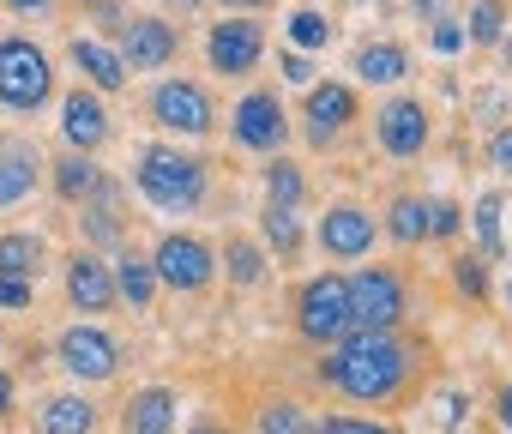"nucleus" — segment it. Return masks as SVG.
Masks as SVG:
<instances>
[{"mask_svg": "<svg viewBox=\"0 0 512 434\" xmlns=\"http://www.w3.org/2000/svg\"><path fill=\"white\" fill-rule=\"evenodd\" d=\"M133 187L151 211L163 217H187L205 205V187H211V163L181 151V145H145L139 151V169H133Z\"/></svg>", "mask_w": 512, "mask_h": 434, "instance_id": "2", "label": "nucleus"}, {"mask_svg": "<svg viewBox=\"0 0 512 434\" xmlns=\"http://www.w3.org/2000/svg\"><path fill=\"white\" fill-rule=\"evenodd\" d=\"M175 386H145L127 398V434H175Z\"/></svg>", "mask_w": 512, "mask_h": 434, "instance_id": "24", "label": "nucleus"}, {"mask_svg": "<svg viewBox=\"0 0 512 434\" xmlns=\"http://www.w3.org/2000/svg\"><path fill=\"white\" fill-rule=\"evenodd\" d=\"M464 230V211L452 199H428V242H452Z\"/></svg>", "mask_w": 512, "mask_h": 434, "instance_id": "34", "label": "nucleus"}, {"mask_svg": "<svg viewBox=\"0 0 512 434\" xmlns=\"http://www.w3.org/2000/svg\"><path fill=\"white\" fill-rule=\"evenodd\" d=\"M416 374V350L398 332H350L320 356V380L350 404H392Z\"/></svg>", "mask_w": 512, "mask_h": 434, "instance_id": "1", "label": "nucleus"}, {"mask_svg": "<svg viewBox=\"0 0 512 434\" xmlns=\"http://www.w3.org/2000/svg\"><path fill=\"white\" fill-rule=\"evenodd\" d=\"M151 121L169 133V139H205L217 127V103L199 79H163L151 91Z\"/></svg>", "mask_w": 512, "mask_h": 434, "instance_id": "8", "label": "nucleus"}, {"mask_svg": "<svg viewBox=\"0 0 512 434\" xmlns=\"http://www.w3.org/2000/svg\"><path fill=\"white\" fill-rule=\"evenodd\" d=\"M0 344H7V326H0Z\"/></svg>", "mask_w": 512, "mask_h": 434, "instance_id": "50", "label": "nucleus"}, {"mask_svg": "<svg viewBox=\"0 0 512 434\" xmlns=\"http://www.w3.org/2000/svg\"><path fill=\"white\" fill-rule=\"evenodd\" d=\"M169 13H193V7H205V0H163Z\"/></svg>", "mask_w": 512, "mask_h": 434, "instance_id": "48", "label": "nucleus"}, {"mask_svg": "<svg viewBox=\"0 0 512 434\" xmlns=\"http://www.w3.org/2000/svg\"><path fill=\"white\" fill-rule=\"evenodd\" d=\"M266 205H284V211H302L308 205V175L296 157H266Z\"/></svg>", "mask_w": 512, "mask_h": 434, "instance_id": "29", "label": "nucleus"}, {"mask_svg": "<svg viewBox=\"0 0 512 434\" xmlns=\"http://www.w3.org/2000/svg\"><path fill=\"white\" fill-rule=\"evenodd\" d=\"M205 61H211V73H223V79L260 73V61H266V25H260V19H241V13H223V19L205 31Z\"/></svg>", "mask_w": 512, "mask_h": 434, "instance_id": "10", "label": "nucleus"}, {"mask_svg": "<svg viewBox=\"0 0 512 434\" xmlns=\"http://www.w3.org/2000/svg\"><path fill=\"white\" fill-rule=\"evenodd\" d=\"M109 272H115V296L133 308V314H151V302H157V272H151V260L145 254H133V248H121L115 260H109Z\"/></svg>", "mask_w": 512, "mask_h": 434, "instance_id": "21", "label": "nucleus"}, {"mask_svg": "<svg viewBox=\"0 0 512 434\" xmlns=\"http://www.w3.org/2000/svg\"><path fill=\"white\" fill-rule=\"evenodd\" d=\"M284 37H290V49H296V55H326V49H332V37H338V25H332L320 7H296V13H290V25H284Z\"/></svg>", "mask_w": 512, "mask_h": 434, "instance_id": "30", "label": "nucleus"}, {"mask_svg": "<svg viewBox=\"0 0 512 434\" xmlns=\"http://www.w3.org/2000/svg\"><path fill=\"white\" fill-rule=\"evenodd\" d=\"M290 109H284V97L272 91V85H253V91H241V103L229 109V139L241 145V151H253V157H284V145H290Z\"/></svg>", "mask_w": 512, "mask_h": 434, "instance_id": "6", "label": "nucleus"}, {"mask_svg": "<svg viewBox=\"0 0 512 434\" xmlns=\"http://www.w3.org/2000/svg\"><path fill=\"white\" fill-rule=\"evenodd\" d=\"M356 121H362L356 85H338V79L308 85V97H302V133H308V145H314V151H338V145H344V133H350Z\"/></svg>", "mask_w": 512, "mask_h": 434, "instance_id": "9", "label": "nucleus"}, {"mask_svg": "<svg viewBox=\"0 0 512 434\" xmlns=\"http://www.w3.org/2000/svg\"><path fill=\"white\" fill-rule=\"evenodd\" d=\"M7 416H13V374L0 368V422H7Z\"/></svg>", "mask_w": 512, "mask_h": 434, "instance_id": "43", "label": "nucleus"}, {"mask_svg": "<svg viewBox=\"0 0 512 434\" xmlns=\"http://www.w3.org/2000/svg\"><path fill=\"white\" fill-rule=\"evenodd\" d=\"M61 284H67V302H73L79 314H109V308L121 302V296H115V272H109V260H103L97 248H73Z\"/></svg>", "mask_w": 512, "mask_h": 434, "instance_id": "16", "label": "nucleus"}, {"mask_svg": "<svg viewBox=\"0 0 512 434\" xmlns=\"http://www.w3.org/2000/svg\"><path fill=\"white\" fill-rule=\"evenodd\" d=\"M302 242H308V230H302V211L266 205V217H260V248H266L272 260H296V254H302Z\"/></svg>", "mask_w": 512, "mask_h": 434, "instance_id": "26", "label": "nucleus"}, {"mask_svg": "<svg viewBox=\"0 0 512 434\" xmlns=\"http://www.w3.org/2000/svg\"><path fill=\"white\" fill-rule=\"evenodd\" d=\"M482 157H488V169H494V175H506V181H512V127H494V133H488V145H482Z\"/></svg>", "mask_w": 512, "mask_h": 434, "instance_id": "36", "label": "nucleus"}, {"mask_svg": "<svg viewBox=\"0 0 512 434\" xmlns=\"http://www.w3.org/2000/svg\"><path fill=\"white\" fill-rule=\"evenodd\" d=\"M115 55L127 67V79L133 73H163L181 55V25H169L163 13H133L127 31H121V43H115Z\"/></svg>", "mask_w": 512, "mask_h": 434, "instance_id": "13", "label": "nucleus"}, {"mask_svg": "<svg viewBox=\"0 0 512 434\" xmlns=\"http://www.w3.org/2000/svg\"><path fill=\"white\" fill-rule=\"evenodd\" d=\"M356 7H362V0H356Z\"/></svg>", "mask_w": 512, "mask_h": 434, "instance_id": "51", "label": "nucleus"}, {"mask_svg": "<svg viewBox=\"0 0 512 434\" xmlns=\"http://www.w3.org/2000/svg\"><path fill=\"white\" fill-rule=\"evenodd\" d=\"M296 332L314 350H332L350 338V278L344 272H314L296 290Z\"/></svg>", "mask_w": 512, "mask_h": 434, "instance_id": "4", "label": "nucleus"}, {"mask_svg": "<svg viewBox=\"0 0 512 434\" xmlns=\"http://www.w3.org/2000/svg\"><path fill=\"white\" fill-rule=\"evenodd\" d=\"M374 242H380V217H374L368 205L338 199V205L320 211V254H326V260H344V266H350V260H368Z\"/></svg>", "mask_w": 512, "mask_h": 434, "instance_id": "14", "label": "nucleus"}, {"mask_svg": "<svg viewBox=\"0 0 512 434\" xmlns=\"http://www.w3.org/2000/svg\"><path fill=\"white\" fill-rule=\"evenodd\" d=\"M350 73H356L362 85H404V79H410V49L392 43V37H374V43L356 49Z\"/></svg>", "mask_w": 512, "mask_h": 434, "instance_id": "19", "label": "nucleus"}, {"mask_svg": "<svg viewBox=\"0 0 512 434\" xmlns=\"http://www.w3.org/2000/svg\"><path fill=\"white\" fill-rule=\"evenodd\" d=\"M506 314H512V278H506Z\"/></svg>", "mask_w": 512, "mask_h": 434, "instance_id": "49", "label": "nucleus"}, {"mask_svg": "<svg viewBox=\"0 0 512 434\" xmlns=\"http://www.w3.org/2000/svg\"><path fill=\"white\" fill-rule=\"evenodd\" d=\"M500 73H506V79H512V31H506V37H500Z\"/></svg>", "mask_w": 512, "mask_h": 434, "instance_id": "45", "label": "nucleus"}, {"mask_svg": "<svg viewBox=\"0 0 512 434\" xmlns=\"http://www.w3.org/2000/svg\"><path fill=\"white\" fill-rule=\"evenodd\" d=\"M217 7H223V13H241V19H253L260 7H272V0H217Z\"/></svg>", "mask_w": 512, "mask_h": 434, "instance_id": "42", "label": "nucleus"}, {"mask_svg": "<svg viewBox=\"0 0 512 434\" xmlns=\"http://www.w3.org/2000/svg\"><path fill=\"white\" fill-rule=\"evenodd\" d=\"M43 260H49V242L37 230H7V236H0V272H7V278H31L37 284Z\"/></svg>", "mask_w": 512, "mask_h": 434, "instance_id": "27", "label": "nucleus"}, {"mask_svg": "<svg viewBox=\"0 0 512 434\" xmlns=\"http://www.w3.org/2000/svg\"><path fill=\"white\" fill-rule=\"evenodd\" d=\"M452 290L464 302H488V260L482 254H458L452 260Z\"/></svg>", "mask_w": 512, "mask_h": 434, "instance_id": "33", "label": "nucleus"}, {"mask_svg": "<svg viewBox=\"0 0 512 434\" xmlns=\"http://www.w3.org/2000/svg\"><path fill=\"white\" fill-rule=\"evenodd\" d=\"M410 320V284L392 266L350 272V332H398Z\"/></svg>", "mask_w": 512, "mask_h": 434, "instance_id": "5", "label": "nucleus"}, {"mask_svg": "<svg viewBox=\"0 0 512 434\" xmlns=\"http://www.w3.org/2000/svg\"><path fill=\"white\" fill-rule=\"evenodd\" d=\"M260 434H320V422H314L302 404H290V398H272V404L260 410Z\"/></svg>", "mask_w": 512, "mask_h": 434, "instance_id": "32", "label": "nucleus"}, {"mask_svg": "<svg viewBox=\"0 0 512 434\" xmlns=\"http://www.w3.org/2000/svg\"><path fill=\"white\" fill-rule=\"evenodd\" d=\"M278 67H284V79H290V85H302V91L314 85V55H296V49H284V55H278Z\"/></svg>", "mask_w": 512, "mask_h": 434, "instance_id": "39", "label": "nucleus"}, {"mask_svg": "<svg viewBox=\"0 0 512 434\" xmlns=\"http://www.w3.org/2000/svg\"><path fill=\"white\" fill-rule=\"evenodd\" d=\"M49 181H55V193L67 199V205H91L97 199V187H103V163L97 157H79V151H61L55 163H49Z\"/></svg>", "mask_w": 512, "mask_h": 434, "instance_id": "20", "label": "nucleus"}, {"mask_svg": "<svg viewBox=\"0 0 512 434\" xmlns=\"http://www.w3.org/2000/svg\"><path fill=\"white\" fill-rule=\"evenodd\" d=\"M145 260H151L157 284H163V290H175V296H199V290L217 278V248H211L205 236H187V230L157 236V248H151Z\"/></svg>", "mask_w": 512, "mask_h": 434, "instance_id": "7", "label": "nucleus"}, {"mask_svg": "<svg viewBox=\"0 0 512 434\" xmlns=\"http://www.w3.org/2000/svg\"><path fill=\"white\" fill-rule=\"evenodd\" d=\"M494 416H500V428H506V434H512V380H506V386H500V398H494Z\"/></svg>", "mask_w": 512, "mask_h": 434, "instance_id": "41", "label": "nucleus"}, {"mask_svg": "<svg viewBox=\"0 0 512 434\" xmlns=\"http://www.w3.org/2000/svg\"><path fill=\"white\" fill-rule=\"evenodd\" d=\"M506 31H512L506 0H470V19H464V43L470 49H500Z\"/></svg>", "mask_w": 512, "mask_h": 434, "instance_id": "31", "label": "nucleus"}, {"mask_svg": "<svg viewBox=\"0 0 512 434\" xmlns=\"http://www.w3.org/2000/svg\"><path fill=\"white\" fill-rule=\"evenodd\" d=\"M109 109H103V97L91 91V85H73L67 97H61V139H67V151H79V157H97L103 145H109Z\"/></svg>", "mask_w": 512, "mask_h": 434, "instance_id": "15", "label": "nucleus"}, {"mask_svg": "<svg viewBox=\"0 0 512 434\" xmlns=\"http://www.w3.org/2000/svg\"><path fill=\"white\" fill-rule=\"evenodd\" d=\"M217 266H223V278H229L235 290H260V284H266V272H272V254L253 242V236H223Z\"/></svg>", "mask_w": 512, "mask_h": 434, "instance_id": "22", "label": "nucleus"}, {"mask_svg": "<svg viewBox=\"0 0 512 434\" xmlns=\"http://www.w3.org/2000/svg\"><path fill=\"white\" fill-rule=\"evenodd\" d=\"M386 236H392L398 248H422V242H428V199H422V193H398V199L386 205Z\"/></svg>", "mask_w": 512, "mask_h": 434, "instance_id": "28", "label": "nucleus"}, {"mask_svg": "<svg viewBox=\"0 0 512 434\" xmlns=\"http://www.w3.org/2000/svg\"><path fill=\"white\" fill-rule=\"evenodd\" d=\"M73 7H79V13H91V19H97V13H103V7H115V0H73Z\"/></svg>", "mask_w": 512, "mask_h": 434, "instance_id": "46", "label": "nucleus"}, {"mask_svg": "<svg viewBox=\"0 0 512 434\" xmlns=\"http://www.w3.org/2000/svg\"><path fill=\"white\" fill-rule=\"evenodd\" d=\"M506 193L500 187H488L476 205H470V230H476V248H482V260H506Z\"/></svg>", "mask_w": 512, "mask_h": 434, "instance_id": "25", "label": "nucleus"}, {"mask_svg": "<svg viewBox=\"0 0 512 434\" xmlns=\"http://www.w3.org/2000/svg\"><path fill=\"white\" fill-rule=\"evenodd\" d=\"M374 145L392 157V163H416L428 145H434V115L422 97H392L374 109Z\"/></svg>", "mask_w": 512, "mask_h": 434, "instance_id": "11", "label": "nucleus"}, {"mask_svg": "<svg viewBox=\"0 0 512 434\" xmlns=\"http://www.w3.org/2000/svg\"><path fill=\"white\" fill-rule=\"evenodd\" d=\"M428 43H434V55H464V25H458V19L446 13V19H434Z\"/></svg>", "mask_w": 512, "mask_h": 434, "instance_id": "37", "label": "nucleus"}, {"mask_svg": "<svg viewBox=\"0 0 512 434\" xmlns=\"http://www.w3.org/2000/svg\"><path fill=\"white\" fill-rule=\"evenodd\" d=\"M320 434H398V428H392V422H374V416H344V410H338V416L320 422Z\"/></svg>", "mask_w": 512, "mask_h": 434, "instance_id": "35", "label": "nucleus"}, {"mask_svg": "<svg viewBox=\"0 0 512 434\" xmlns=\"http://www.w3.org/2000/svg\"><path fill=\"white\" fill-rule=\"evenodd\" d=\"M55 0H7V13H49Z\"/></svg>", "mask_w": 512, "mask_h": 434, "instance_id": "44", "label": "nucleus"}, {"mask_svg": "<svg viewBox=\"0 0 512 434\" xmlns=\"http://www.w3.org/2000/svg\"><path fill=\"white\" fill-rule=\"evenodd\" d=\"M187 434H229V422H193Z\"/></svg>", "mask_w": 512, "mask_h": 434, "instance_id": "47", "label": "nucleus"}, {"mask_svg": "<svg viewBox=\"0 0 512 434\" xmlns=\"http://www.w3.org/2000/svg\"><path fill=\"white\" fill-rule=\"evenodd\" d=\"M43 157L31 139H0V205H25L43 181Z\"/></svg>", "mask_w": 512, "mask_h": 434, "instance_id": "18", "label": "nucleus"}, {"mask_svg": "<svg viewBox=\"0 0 512 434\" xmlns=\"http://www.w3.org/2000/svg\"><path fill=\"white\" fill-rule=\"evenodd\" d=\"M55 103V61L31 37H0V109L37 115Z\"/></svg>", "mask_w": 512, "mask_h": 434, "instance_id": "3", "label": "nucleus"}, {"mask_svg": "<svg viewBox=\"0 0 512 434\" xmlns=\"http://www.w3.org/2000/svg\"><path fill=\"white\" fill-rule=\"evenodd\" d=\"M55 362L73 374V380H115V368H121V344H115V332H103L97 320H73L61 338H55Z\"/></svg>", "mask_w": 512, "mask_h": 434, "instance_id": "12", "label": "nucleus"}, {"mask_svg": "<svg viewBox=\"0 0 512 434\" xmlns=\"http://www.w3.org/2000/svg\"><path fill=\"white\" fill-rule=\"evenodd\" d=\"M97 404L91 398H79V392H55V398H43V410H37V428L43 434H97Z\"/></svg>", "mask_w": 512, "mask_h": 434, "instance_id": "23", "label": "nucleus"}, {"mask_svg": "<svg viewBox=\"0 0 512 434\" xmlns=\"http://www.w3.org/2000/svg\"><path fill=\"white\" fill-rule=\"evenodd\" d=\"M67 61L79 67V79L103 97V91H127V67H121V55H115V43H103V37H67Z\"/></svg>", "mask_w": 512, "mask_h": 434, "instance_id": "17", "label": "nucleus"}, {"mask_svg": "<svg viewBox=\"0 0 512 434\" xmlns=\"http://www.w3.org/2000/svg\"><path fill=\"white\" fill-rule=\"evenodd\" d=\"M464 416H470V398H464V392H446V398H440V428H458Z\"/></svg>", "mask_w": 512, "mask_h": 434, "instance_id": "40", "label": "nucleus"}, {"mask_svg": "<svg viewBox=\"0 0 512 434\" xmlns=\"http://www.w3.org/2000/svg\"><path fill=\"white\" fill-rule=\"evenodd\" d=\"M31 302H37V284H31V278H7V272H0V308L19 314V308H31Z\"/></svg>", "mask_w": 512, "mask_h": 434, "instance_id": "38", "label": "nucleus"}]
</instances>
